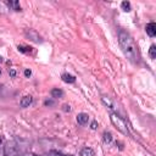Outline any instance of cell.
Segmentation results:
<instances>
[{
    "label": "cell",
    "mask_w": 156,
    "mask_h": 156,
    "mask_svg": "<svg viewBox=\"0 0 156 156\" xmlns=\"http://www.w3.org/2000/svg\"><path fill=\"white\" fill-rule=\"evenodd\" d=\"M118 43H119V46H121L124 56L133 63H138L140 56H139L138 46H136L133 37L128 32L121 29L118 32Z\"/></svg>",
    "instance_id": "obj_1"
},
{
    "label": "cell",
    "mask_w": 156,
    "mask_h": 156,
    "mask_svg": "<svg viewBox=\"0 0 156 156\" xmlns=\"http://www.w3.org/2000/svg\"><path fill=\"white\" fill-rule=\"evenodd\" d=\"M110 121H111V123L117 128L118 132H121V133L124 134V135H129L128 126H127L126 121H124L122 117H119L117 113L112 112V113H110Z\"/></svg>",
    "instance_id": "obj_2"
},
{
    "label": "cell",
    "mask_w": 156,
    "mask_h": 156,
    "mask_svg": "<svg viewBox=\"0 0 156 156\" xmlns=\"http://www.w3.org/2000/svg\"><path fill=\"white\" fill-rule=\"evenodd\" d=\"M145 30H146V33H147L149 37H155L156 35V24L154 22L147 23L146 27H145Z\"/></svg>",
    "instance_id": "obj_3"
},
{
    "label": "cell",
    "mask_w": 156,
    "mask_h": 156,
    "mask_svg": "<svg viewBox=\"0 0 156 156\" xmlns=\"http://www.w3.org/2000/svg\"><path fill=\"white\" fill-rule=\"evenodd\" d=\"M88 121H89V116H88V113L80 112V113L77 115V122H78V124L84 126V124L88 123Z\"/></svg>",
    "instance_id": "obj_4"
},
{
    "label": "cell",
    "mask_w": 156,
    "mask_h": 156,
    "mask_svg": "<svg viewBox=\"0 0 156 156\" xmlns=\"http://www.w3.org/2000/svg\"><path fill=\"white\" fill-rule=\"evenodd\" d=\"M32 102H33V98H32L30 95H26V96H23V98L21 99L20 105H21V107L26 108V107H29V105H30Z\"/></svg>",
    "instance_id": "obj_5"
},
{
    "label": "cell",
    "mask_w": 156,
    "mask_h": 156,
    "mask_svg": "<svg viewBox=\"0 0 156 156\" xmlns=\"http://www.w3.org/2000/svg\"><path fill=\"white\" fill-rule=\"evenodd\" d=\"M61 79H62L65 83H68V84H72V83L76 82V77L72 76V74H69V73H63V74L61 76Z\"/></svg>",
    "instance_id": "obj_6"
},
{
    "label": "cell",
    "mask_w": 156,
    "mask_h": 156,
    "mask_svg": "<svg viewBox=\"0 0 156 156\" xmlns=\"http://www.w3.org/2000/svg\"><path fill=\"white\" fill-rule=\"evenodd\" d=\"M79 156H95V152L91 147H83L79 151Z\"/></svg>",
    "instance_id": "obj_7"
},
{
    "label": "cell",
    "mask_w": 156,
    "mask_h": 156,
    "mask_svg": "<svg viewBox=\"0 0 156 156\" xmlns=\"http://www.w3.org/2000/svg\"><path fill=\"white\" fill-rule=\"evenodd\" d=\"M50 94H51V96L54 99H58V98H62L63 96V90H61L58 88H54V89H51Z\"/></svg>",
    "instance_id": "obj_8"
},
{
    "label": "cell",
    "mask_w": 156,
    "mask_h": 156,
    "mask_svg": "<svg viewBox=\"0 0 156 156\" xmlns=\"http://www.w3.org/2000/svg\"><path fill=\"white\" fill-rule=\"evenodd\" d=\"M26 35H28V37L30 35V38H32L30 40H33V41H35V43H39V41H41L40 37H39V35H38L35 32H33V30H29V32H28V30H26Z\"/></svg>",
    "instance_id": "obj_9"
},
{
    "label": "cell",
    "mask_w": 156,
    "mask_h": 156,
    "mask_svg": "<svg viewBox=\"0 0 156 156\" xmlns=\"http://www.w3.org/2000/svg\"><path fill=\"white\" fill-rule=\"evenodd\" d=\"M6 5L9 7H12L15 11H21V6L18 1H6Z\"/></svg>",
    "instance_id": "obj_10"
},
{
    "label": "cell",
    "mask_w": 156,
    "mask_h": 156,
    "mask_svg": "<svg viewBox=\"0 0 156 156\" xmlns=\"http://www.w3.org/2000/svg\"><path fill=\"white\" fill-rule=\"evenodd\" d=\"M102 139H104V141H105L106 144H110V143L112 141V134H111L110 132H104Z\"/></svg>",
    "instance_id": "obj_11"
},
{
    "label": "cell",
    "mask_w": 156,
    "mask_h": 156,
    "mask_svg": "<svg viewBox=\"0 0 156 156\" xmlns=\"http://www.w3.org/2000/svg\"><path fill=\"white\" fill-rule=\"evenodd\" d=\"M121 7H122V10H123L124 12H129V11L132 10V6H130V2H129V1H122Z\"/></svg>",
    "instance_id": "obj_12"
},
{
    "label": "cell",
    "mask_w": 156,
    "mask_h": 156,
    "mask_svg": "<svg viewBox=\"0 0 156 156\" xmlns=\"http://www.w3.org/2000/svg\"><path fill=\"white\" fill-rule=\"evenodd\" d=\"M101 100H102V102L106 105V106H108V108H111V110H113L115 108V106H113V104H112V101L108 99V98H101Z\"/></svg>",
    "instance_id": "obj_13"
},
{
    "label": "cell",
    "mask_w": 156,
    "mask_h": 156,
    "mask_svg": "<svg viewBox=\"0 0 156 156\" xmlns=\"http://www.w3.org/2000/svg\"><path fill=\"white\" fill-rule=\"evenodd\" d=\"M149 55H150V57H151L152 60L156 57V46H155V45H151V46H150V50H149Z\"/></svg>",
    "instance_id": "obj_14"
},
{
    "label": "cell",
    "mask_w": 156,
    "mask_h": 156,
    "mask_svg": "<svg viewBox=\"0 0 156 156\" xmlns=\"http://www.w3.org/2000/svg\"><path fill=\"white\" fill-rule=\"evenodd\" d=\"M48 156H67V155H63L62 152H58L56 150H51L48 152Z\"/></svg>",
    "instance_id": "obj_15"
},
{
    "label": "cell",
    "mask_w": 156,
    "mask_h": 156,
    "mask_svg": "<svg viewBox=\"0 0 156 156\" xmlns=\"http://www.w3.org/2000/svg\"><path fill=\"white\" fill-rule=\"evenodd\" d=\"M30 49L32 48H28V46H18V50L21 51V52H30Z\"/></svg>",
    "instance_id": "obj_16"
},
{
    "label": "cell",
    "mask_w": 156,
    "mask_h": 156,
    "mask_svg": "<svg viewBox=\"0 0 156 156\" xmlns=\"http://www.w3.org/2000/svg\"><path fill=\"white\" fill-rule=\"evenodd\" d=\"M90 128H91V129H96V128H98V122H96V121L91 122V124H90Z\"/></svg>",
    "instance_id": "obj_17"
},
{
    "label": "cell",
    "mask_w": 156,
    "mask_h": 156,
    "mask_svg": "<svg viewBox=\"0 0 156 156\" xmlns=\"http://www.w3.org/2000/svg\"><path fill=\"white\" fill-rule=\"evenodd\" d=\"M44 105H45V106H52V105H54V101H51V100H46V101L44 102Z\"/></svg>",
    "instance_id": "obj_18"
},
{
    "label": "cell",
    "mask_w": 156,
    "mask_h": 156,
    "mask_svg": "<svg viewBox=\"0 0 156 156\" xmlns=\"http://www.w3.org/2000/svg\"><path fill=\"white\" fill-rule=\"evenodd\" d=\"M9 73H10V76H11V77H15V76H16V71H15V69H12V68H11V69H9Z\"/></svg>",
    "instance_id": "obj_19"
},
{
    "label": "cell",
    "mask_w": 156,
    "mask_h": 156,
    "mask_svg": "<svg viewBox=\"0 0 156 156\" xmlns=\"http://www.w3.org/2000/svg\"><path fill=\"white\" fill-rule=\"evenodd\" d=\"M30 74H32V71L30 69H26L24 71V76L26 77H30Z\"/></svg>",
    "instance_id": "obj_20"
},
{
    "label": "cell",
    "mask_w": 156,
    "mask_h": 156,
    "mask_svg": "<svg viewBox=\"0 0 156 156\" xmlns=\"http://www.w3.org/2000/svg\"><path fill=\"white\" fill-rule=\"evenodd\" d=\"M63 111H71V106L69 105H63Z\"/></svg>",
    "instance_id": "obj_21"
},
{
    "label": "cell",
    "mask_w": 156,
    "mask_h": 156,
    "mask_svg": "<svg viewBox=\"0 0 156 156\" xmlns=\"http://www.w3.org/2000/svg\"><path fill=\"white\" fill-rule=\"evenodd\" d=\"M1 62H2V57L0 56V63H1Z\"/></svg>",
    "instance_id": "obj_22"
},
{
    "label": "cell",
    "mask_w": 156,
    "mask_h": 156,
    "mask_svg": "<svg viewBox=\"0 0 156 156\" xmlns=\"http://www.w3.org/2000/svg\"><path fill=\"white\" fill-rule=\"evenodd\" d=\"M1 143H2V139H1V136H0V145H1Z\"/></svg>",
    "instance_id": "obj_23"
},
{
    "label": "cell",
    "mask_w": 156,
    "mask_h": 156,
    "mask_svg": "<svg viewBox=\"0 0 156 156\" xmlns=\"http://www.w3.org/2000/svg\"><path fill=\"white\" fill-rule=\"evenodd\" d=\"M0 74H1V69H0Z\"/></svg>",
    "instance_id": "obj_24"
}]
</instances>
